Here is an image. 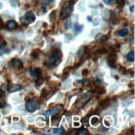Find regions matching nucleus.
I'll list each match as a JSON object with an SVG mask.
<instances>
[{
  "label": "nucleus",
  "mask_w": 135,
  "mask_h": 135,
  "mask_svg": "<svg viewBox=\"0 0 135 135\" xmlns=\"http://www.w3.org/2000/svg\"><path fill=\"white\" fill-rule=\"evenodd\" d=\"M61 58H62L61 51L58 49L53 50L52 54L49 56V59H48V67H53V66H55L57 64H58L61 61Z\"/></svg>",
  "instance_id": "nucleus-1"
},
{
  "label": "nucleus",
  "mask_w": 135,
  "mask_h": 135,
  "mask_svg": "<svg viewBox=\"0 0 135 135\" xmlns=\"http://www.w3.org/2000/svg\"><path fill=\"white\" fill-rule=\"evenodd\" d=\"M74 3L73 0H69L67 3L63 7V8L61 10V13H60V18H67L70 16V13L73 11V5Z\"/></svg>",
  "instance_id": "nucleus-2"
},
{
  "label": "nucleus",
  "mask_w": 135,
  "mask_h": 135,
  "mask_svg": "<svg viewBox=\"0 0 135 135\" xmlns=\"http://www.w3.org/2000/svg\"><path fill=\"white\" fill-rule=\"evenodd\" d=\"M39 100L38 98H33L26 102V110L29 113L35 112L39 109Z\"/></svg>",
  "instance_id": "nucleus-3"
},
{
  "label": "nucleus",
  "mask_w": 135,
  "mask_h": 135,
  "mask_svg": "<svg viewBox=\"0 0 135 135\" xmlns=\"http://www.w3.org/2000/svg\"><path fill=\"white\" fill-rule=\"evenodd\" d=\"M92 94H93V92H90V91L87 92L86 94H84L81 98H79L77 100L76 104H78V105H76V106H77L78 109L82 108L83 106L84 105V104H86L88 101H89V100L92 97Z\"/></svg>",
  "instance_id": "nucleus-4"
},
{
  "label": "nucleus",
  "mask_w": 135,
  "mask_h": 135,
  "mask_svg": "<svg viewBox=\"0 0 135 135\" xmlns=\"http://www.w3.org/2000/svg\"><path fill=\"white\" fill-rule=\"evenodd\" d=\"M63 109V104H58L56 107L54 108H52V109H49V110H48L47 111L43 114V115L46 117V118H48L49 116H56L58 114H59L60 111H61Z\"/></svg>",
  "instance_id": "nucleus-5"
},
{
  "label": "nucleus",
  "mask_w": 135,
  "mask_h": 135,
  "mask_svg": "<svg viewBox=\"0 0 135 135\" xmlns=\"http://www.w3.org/2000/svg\"><path fill=\"white\" fill-rule=\"evenodd\" d=\"M116 61H117V54L115 51H113L109 53L108 57V66L112 68H116Z\"/></svg>",
  "instance_id": "nucleus-6"
},
{
  "label": "nucleus",
  "mask_w": 135,
  "mask_h": 135,
  "mask_svg": "<svg viewBox=\"0 0 135 135\" xmlns=\"http://www.w3.org/2000/svg\"><path fill=\"white\" fill-rule=\"evenodd\" d=\"M35 21V15L33 12H28L23 17V23L26 26L33 23Z\"/></svg>",
  "instance_id": "nucleus-7"
},
{
  "label": "nucleus",
  "mask_w": 135,
  "mask_h": 135,
  "mask_svg": "<svg viewBox=\"0 0 135 135\" xmlns=\"http://www.w3.org/2000/svg\"><path fill=\"white\" fill-rule=\"evenodd\" d=\"M10 64L12 65V66H16V67H18L19 70H22L23 68V62L19 59H13L10 61Z\"/></svg>",
  "instance_id": "nucleus-8"
},
{
  "label": "nucleus",
  "mask_w": 135,
  "mask_h": 135,
  "mask_svg": "<svg viewBox=\"0 0 135 135\" xmlns=\"http://www.w3.org/2000/svg\"><path fill=\"white\" fill-rule=\"evenodd\" d=\"M8 91L9 93H13V92L19 91V90H22V86L19 85V84H11V85H9L7 88Z\"/></svg>",
  "instance_id": "nucleus-9"
},
{
  "label": "nucleus",
  "mask_w": 135,
  "mask_h": 135,
  "mask_svg": "<svg viewBox=\"0 0 135 135\" xmlns=\"http://www.w3.org/2000/svg\"><path fill=\"white\" fill-rule=\"evenodd\" d=\"M109 104H110V99L109 98H106L105 100H102V101L100 102L99 106H98L99 110H104V109H106L107 107H108V105H109Z\"/></svg>",
  "instance_id": "nucleus-10"
},
{
  "label": "nucleus",
  "mask_w": 135,
  "mask_h": 135,
  "mask_svg": "<svg viewBox=\"0 0 135 135\" xmlns=\"http://www.w3.org/2000/svg\"><path fill=\"white\" fill-rule=\"evenodd\" d=\"M6 26H7V27L10 30H13V29H15V28H17L18 27L17 23H16L15 21H13V20H9V21H8L7 23H6Z\"/></svg>",
  "instance_id": "nucleus-11"
},
{
  "label": "nucleus",
  "mask_w": 135,
  "mask_h": 135,
  "mask_svg": "<svg viewBox=\"0 0 135 135\" xmlns=\"http://www.w3.org/2000/svg\"><path fill=\"white\" fill-rule=\"evenodd\" d=\"M125 57H126L127 61H128V62H134V51H129L126 55Z\"/></svg>",
  "instance_id": "nucleus-12"
},
{
  "label": "nucleus",
  "mask_w": 135,
  "mask_h": 135,
  "mask_svg": "<svg viewBox=\"0 0 135 135\" xmlns=\"http://www.w3.org/2000/svg\"><path fill=\"white\" fill-rule=\"evenodd\" d=\"M128 33H129V31H128V28H123V29H121L119 32H118V35L120 37H125L126 36L128 35Z\"/></svg>",
  "instance_id": "nucleus-13"
},
{
  "label": "nucleus",
  "mask_w": 135,
  "mask_h": 135,
  "mask_svg": "<svg viewBox=\"0 0 135 135\" xmlns=\"http://www.w3.org/2000/svg\"><path fill=\"white\" fill-rule=\"evenodd\" d=\"M90 123H91V124L93 126H97L100 123V119L98 117L93 116V117H92L91 119H90Z\"/></svg>",
  "instance_id": "nucleus-14"
},
{
  "label": "nucleus",
  "mask_w": 135,
  "mask_h": 135,
  "mask_svg": "<svg viewBox=\"0 0 135 135\" xmlns=\"http://www.w3.org/2000/svg\"><path fill=\"white\" fill-rule=\"evenodd\" d=\"M72 27V21L71 19H67L65 22V24H64V28H65L66 30H69L70 28Z\"/></svg>",
  "instance_id": "nucleus-15"
},
{
  "label": "nucleus",
  "mask_w": 135,
  "mask_h": 135,
  "mask_svg": "<svg viewBox=\"0 0 135 135\" xmlns=\"http://www.w3.org/2000/svg\"><path fill=\"white\" fill-rule=\"evenodd\" d=\"M63 132H64L63 127H60V128H58L53 129V134H62Z\"/></svg>",
  "instance_id": "nucleus-16"
},
{
  "label": "nucleus",
  "mask_w": 135,
  "mask_h": 135,
  "mask_svg": "<svg viewBox=\"0 0 135 135\" xmlns=\"http://www.w3.org/2000/svg\"><path fill=\"white\" fill-rule=\"evenodd\" d=\"M82 29H83L82 25H78V23H76L74 25V31H75V33H80L82 31Z\"/></svg>",
  "instance_id": "nucleus-17"
},
{
  "label": "nucleus",
  "mask_w": 135,
  "mask_h": 135,
  "mask_svg": "<svg viewBox=\"0 0 135 135\" xmlns=\"http://www.w3.org/2000/svg\"><path fill=\"white\" fill-rule=\"evenodd\" d=\"M78 135H88L89 133H88V129H86V128H82V129H80L78 131Z\"/></svg>",
  "instance_id": "nucleus-18"
},
{
  "label": "nucleus",
  "mask_w": 135,
  "mask_h": 135,
  "mask_svg": "<svg viewBox=\"0 0 135 135\" xmlns=\"http://www.w3.org/2000/svg\"><path fill=\"white\" fill-rule=\"evenodd\" d=\"M48 94H49V91H48L47 89H43V90H42V92H41V98L47 97Z\"/></svg>",
  "instance_id": "nucleus-19"
},
{
  "label": "nucleus",
  "mask_w": 135,
  "mask_h": 135,
  "mask_svg": "<svg viewBox=\"0 0 135 135\" xmlns=\"http://www.w3.org/2000/svg\"><path fill=\"white\" fill-rule=\"evenodd\" d=\"M39 50H37V49H35V50H33V52L31 53V56H32V57H33V58H38V56H39Z\"/></svg>",
  "instance_id": "nucleus-20"
},
{
  "label": "nucleus",
  "mask_w": 135,
  "mask_h": 135,
  "mask_svg": "<svg viewBox=\"0 0 135 135\" xmlns=\"http://www.w3.org/2000/svg\"><path fill=\"white\" fill-rule=\"evenodd\" d=\"M43 82H44V80L43 79V78L39 77L37 80H36L35 83H36V84H37V86H40V85H42V84H43Z\"/></svg>",
  "instance_id": "nucleus-21"
},
{
  "label": "nucleus",
  "mask_w": 135,
  "mask_h": 135,
  "mask_svg": "<svg viewBox=\"0 0 135 135\" xmlns=\"http://www.w3.org/2000/svg\"><path fill=\"white\" fill-rule=\"evenodd\" d=\"M34 71L36 73V77H40L42 76V70L40 68H35Z\"/></svg>",
  "instance_id": "nucleus-22"
},
{
  "label": "nucleus",
  "mask_w": 135,
  "mask_h": 135,
  "mask_svg": "<svg viewBox=\"0 0 135 135\" xmlns=\"http://www.w3.org/2000/svg\"><path fill=\"white\" fill-rule=\"evenodd\" d=\"M118 69H119V71H120L122 74L126 75L127 73H128V70H127L126 68H125V67H124V66H118Z\"/></svg>",
  "instance_id": "nucleus-23"
},
{
  "label": "nucleus",
  "mask_w": 135,
  "mask_h": 135,
  "mask_svg": "<svg viewBox=\"0 0 135 135\" xmlns=\"http://www.w3.org/2000/svg\"><path fill=\"white\" fill-rule=\"evenodd\" d=\"M6 104V102L4 100V99L3 98V96L0 94V108H3Z\"/></svg>",
  "instance_id": "nucleus-24"
},
{
  "label": "nucleus",
  "mask_w": 135,
  "mask_h": 135,
  "mask_svg": "<svg viewBox=\"0 0 135 135\" xmlns=\"http://www.w3.org/2000/svg\"><path fill=\"white\" fill-rule=\"evenodd\" d=\"M109 117H107V118L104 119V124H105L106 126H110L112 124V119H110V121H109Z\"/></svg>",
  "instance_id": "nucleus-25"
},
{
  "label": "nucleus",
  "mask_w": 135,
  "mask_h": 135,
  "mask_svg": "<svg viewBox=\"0 0 135 135\" xmlns=\"http://www.w3.org/2000/svg\"><path fill=\"white\" fill-rule=\"evenodd\" d=\"M108 38H109V33L107 34V35H105V36H103L102 38H101V41H100V42H101V43H103V42L108 41Z\"/></svg>",
  "instance_id": "nucleus-26"
},
{
  "label": "nucleus",
  "mask_w": 135,
  "mask_h": 135,
  "mask_svg": "<svg viewBox=\"0 0 135 135\" xmlns=\"http://www.w3.org/2000/svg\"><path fill=\"white\" fill-rule=\"evenodd\" d=\"M98 53H100V54H106L107 52H108V50L106 49V48L103 47V48H100V49L98 50Z\"/></svg>",
  "instance_id": "nucleus-27"
},
{
  "label": "nucleus",
  "mask_w": 135,
  "mask_h": 135,
  "mask_svg": "<svg viewBox=\"0 0 135 135\" xmlns=\"http://www.w3.org/2000/svg\"><path fill=\"white\" fill-rule=\"evenodd\" d=\"M55 14H56V12L55 11H53L50 14V21L51 22H53L54 19H55Z\"/></svg>",
  "instance_id": "nucleus-28"
},
{
  "label": "nucleus",
  "mask_w": 135,
  "mask_h": 135,
  "mask_svg": "<svg viewBox=\"0 0 135 135\" xmlns=\"http://www.w3.org/2000/svg\"><path fill=\"white\" fill-rule=\"evenodd\" d=\"M5 46H6V42H5V41L3 39V38H1V39H0V48L4 47Z\"/></svg>",
  "instance_id": "nucleus-29"
},
{
  "label": "nucleus",
  "mask_w": 135,
  "mask_h": 135,
  "mask_svg": "<svg viewBox=\"0 0 135 135\" xmlns=\"http://www.w3.org/2000/svg\"><path fill=\"white\" fill-rule=\"evenodd\" d=\"M83 125H88V116L86 117V118H84V119H83Z\"/></svg>",
  "instance_id": "nucleus-30"
},
{
  "label": "nucleus",
  "mask_w": 135,
  "mask_h": 135,
  "mask_svg": "<svg viewBox=\"0 0 135 135\" xmlns=\"http://www.w3.org/2000/svg\"><path fill=\"white\" fill-rule=\"evenodd\" d=\"M84 60H85V59H83V58H82V60H80V61H79V62H78V63H77V64H76V65H75V66H74V68H78V67H79V66H81L82 64H83V61H84Z\"/></svg>",
  "instance_id": "nucleus-31"
},
{
  "label": "nucleus",
  "mask_w": 135,
  "mask_h": 135,
  "mask_svg": "<svg viewBox=\"0 0 135 135\" xmlns=\"http://www.w3.org/2000/svg\"><path fill=\"white\" fill-rule=\"evenodd\" d=\"M104 2V3H106L107 5H112L114 3V0H103Z\"/></svg>",
  "instance_id": "nucleus-32"
},
{
  "label": "nucleus",
  "mask_w": 135,
  "mask_h": 135,
  "mask_svg": "<svg viewBox=\"0 0 135 135\" xmlns=\"http://www.w3.org/2000/svg\"><path fill=\"white\" fill-rule=\"evenodd\" d=\"M82 75L84 76V77H86V76H88V70L87 69L83 70V71H82Z\"/></svg>",
  "instance_id": "nucleus-33"
},
{
  "label": "nucleus",
  "mask_w": 135,
  "mask_h": 135,
  "mask_svg": "<svg viewBox=\"0 0 135 135\" xmlns=\"http://www.w3.org/2000/svg\"><path fill=\"white\" fill-rule=\"evenodd\" d=\"M53 1V0H43V4L48 5V4H49V3H51Z\"/></svg>",
  "instance_id": "nucleus-34"
},
{
  "label": "nucleus",
  "mask_w": 135,
  "mask_h": 135,
  "mask_svg": "<svg viewBox=\"0 0 135 135\" xmlns=\"http://www.w3.org/2000/svg\"><path fill=\"white\" fill-rule=\"evenodd\" d=\"M30 75H31L32 77H36V73L34 70H30Z\"/></svg>",
  "instance_id": "nucleus-35"
},
{
  "label": "nucleus",
  "mask_w": 135,
  "mask_h": 135,
  "mask_svg": "<svg viewBox=\"0 0 135 135\" xmlns=\"http://www.w3.org/2000/svg\"><path fill=\"white\" fill-rule=\"evenodd\" d=\"M72 70V67H71V66H67L66 68H64L63 72H68L69 70Z\"/></svg>",
  "instance_id": "nucleus-36"
},
{
  "label": "nucleus",
  "mask_w": 135,
  "mask_h": 135,
  "mask_svg": "<svg viewBox=\"0 0 135 135\" xmlns=\"http://www.w3.org/2000/svg\"><path fill=\"white\" fill-rule=\"evenodd\" d=\"M117 3H118V4H123V3H124V0H117Z\"/></svg>",
  "instance_id": "nucleus-37"
},
{
  "label": "nucleus",
  "mask_w": 135,
  "mask_h": 135,
  "mask_svg": "<svg viewBox=\"0 0 135 135\" xmlns=\"http://www.w3.org/2000/svg\"><path fill=\"white\" fill-rule=\"evenodd\" d=\"M96 81H97V82H98V83L101 84V83H102V82H103V80H100V79H99V78H97Z\"/></svg>",
  "instance_id": "nucleus-38"
},
{
  "label": "nucleus",
  "mask_w": 135,
  "mask_h": 135,
  "mask_svg": "<svg viewBox=\"0 0 135 135\" xmlns=\"http://www.w3.org/2000/svg\"><path fill=\"white\" fill-rule=\"evenodd\" d=\"M73 124H74V126L75 127H79L80 126V124H78V123H73Z\"/></svg>",
  "instance_id": "nucleus-39"
},
{
  "label": "nucleus",
  "mask_w": 135,
  "mask_h": 135,
  "mask_svg": "<svg viewBox=\"0 0 135 135\" xmlns=\"http://www.w3.org/2000/svg\"><path fill=\"white\" fill-rule=\"evenodd\" d=\"M134 6H132V8H130V11L134 12Z\"/></svg>",
  "instance_id": "nucleus-40"
},
{
  "label": "nucleus",
  "mask_w": 135,
  "mask_h": 135,
  "mask_svg": "<svg viewBox=\"0 0 135 135\" xmlns=\"http://www.w3.org/2000/svg\"><path fill=\"white\" fill-rule=\"evenodd\" d=\"M114 78H115L116 80H118V79H119V77H118V76H114Z\"/></svg>",
  "instance_id": "nucleus-41"
},
{
  "label": "nucleus",
  "mask_w": 135,
  "mask_h": 135,
  "mask_svg": "<svg viewBox=\"0 0 135 135\" xmlns=\"http://www.w3.org/2000/svg\"><path fill=\"white\" fill-rule=\"evenodd\" d=\"M43 27H47V23H43Z\"/></svg>",
  "instance_id": "nucleus-42"
}]
</instances>
